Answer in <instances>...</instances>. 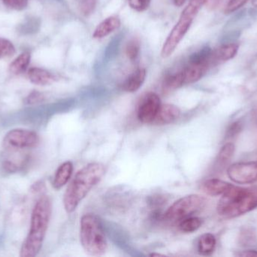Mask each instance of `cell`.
Listing matches in <instances>:
<instances>
[{"mask_svg":"<svg viewBox=\"0 0 257 257\" xmlns=\"http://www.w3.org/2000/svg\"><path fill=\"white\" fill-rule=\"evenodd\" d=\"M52 213V203L48 196H42L36 202L30 220V231L21 246L20 256H37L43 245Z\"/></svg>","mask_w":257,"mask_h":257,"instance_id":"1","label":"cell"},{"mask_svg":"<svg viewBox=\"0 0 257 257\" xmlns=\"http://www.w3.org/2000/svg\"><path fill=\"white\" fill-rule=\"evenodd\" d=\"M105 174V166L99 162L90 163L78 170L63 196L65 211L68 214L73 213L90 190L102 181Z\"/></svg>","mask_w":257,"mask_h":257,"instance_id":"2","label":"cell"},{"mask_svg":"<svg viewBox=\"0 0 257 257\" xmlns=\"http://www.w3.org/2000/svg\"><path fill=\"white\" fill-rule=\"evenodd\" d=\"M257 208V187L231 185L222 195L217 206V214L225 219H232Z\"/></svg>","mask_w":257,"mask_h":257,"instance_id":"3","label":"cell"},{"mask_svg":"<svg viewBox=\"0 0 257 257\" xmlns=\"http://www.w3.org/2000/svg\"><path fill=\"white\" fill-rule=\"evenodd\" d=\"M80 241L84 251L90 256L105 254L108 249L103 228L94 214H85L80 223Z\"/></svg>","mask_w":257,"mask_h":257,"instance_id":"4","label":"cell"},{"mask_svg":"<svg viewBox=\"0 0 257 257\" xmlns=\"http://www.w3.org/2000/svg\"><path fill=\"white\" fill-rule=\"evenodd\" d=\"M206 198L200 195L184 196L174 202L165 213L164 217L169 221H181L202 211L206 206Z\"/></svg>","mask_w":257,"mask_h":257,"instance_id":"5","label":"cell"},{"mask_svg":"<svg viewBox=\"0 0 257 257\" xmlns=\"http://www.w3.org/2000/svg\"><path fill=\"white\" fill-rule=\"evenodd\" d=\"M40 139L35 131L16 128L9 131L3 140L6 147L9 149H33L39 146Z\"/></svg>","mask_w":257,"mask_h":257,"instance_id":"6","label":"cell"},{"mask_svg":"<svg viewBox=\"0 0 257 257\" xmlns=\"http://www.w3.org/2000/svg\"><path fill=\"white\" fill-rule=\"evenodd\" d=\"M193 20L181 15L179 21L171 30L162 48L161 56L163 58L170 57L176 49L186 33L190 30Z\"/></svg>","mask_w":257,"mask_h":257,"instance_id":"7","label":"cell"},{"mask_svg":"<svg viewBox=\"0 0 257 257\" xmlns=\"http://www.w3.org/2000/svg\"><path fill=\"white\" fill-rule=\"evenodd\" d=\"M227 176L237 184L245 185L257 181V161L237 162L227 168Z\"/></svg>","mask_w":257,"mask_h":257,"instance_id":"8","label":"cell"},{"mask_svg":"<svg viewBox=\"0 0 257 257\" xmlns=\"http://www.w3.org/2000/svg\"><path fill=\"white\" fill-rule=\"evenodd\" d=\"M161 106L160 97L155 93H148L141 101L138 108L137 116L142 123L154 122Z\"/></svg>","mask_w":257,"mask_h":257,"instance_id":"9","label":"cell"},{"mask_svg":"<svg viewBox=\"0 0 257 257\" xmlns=\"http://www.w3.org/2000/svg\"><path fill=\"white\" fill-rule=\"evenodd\" d=\"M211 66L210 62L204 63H190L181 70L184 84H188L196 82L204 76Z\"/></svg>","mask_w":257,"mask_h":257,"instance_id":"10","label":"cell"},{"mask_svg":"<svg viewBox=\"0 0 257 257\" xmlns=\"http://www.w3.org/2000/svg\"><path fill=\"white\" fill-rule=\"evenodd\" d=\"M238 48H239V45L238 44L231 42V43L223 44L215 50H212L211 64L214 66L222 62L231 60L236 55Z\"/></svg>","mask_w":257,"mask_h":257,"instance_id":"11","label":"cell"},{"mask_svg":"<svg viewBox=\"0 0 257 257\" xmlns=\"http://www.w3.org/2000/svg\"><path fill=\"white\" fill-rule=\"evenodd\" d=\"M180 116L181 110L176 106L170 104H161L154 122L160 125H169L178 120Z\"/></svg>","mask_w":257,"mask_h":257,"instance_id":"12","label":"cell"},{"mask_svg":"<svg viewBox=\"0 0 257 257\" xmlns=\"http://www.w3.org/2000/svg\"><path fill=\"white\" fill-rule=\"evenodd\" d=\"M28 78L33 84L45 86L53 84L57 81V77L46 69L33 67L28 71Z\"/></svg>","mask_w":257,"mask_h":257,"instance_id":"13","label":"cell"},{"mask_svg":"<svg viewBox=\"0 0 257 257\" xmlns=\"http://www.w3.org/2000/svg\"><path fill=\"white\" fill-rule=\"evenodd\" d=\"M232 185L222 180L212 178L203 182L201 189L204 193L210 196H221Z\"/></svg>","mask_w":257,"mask_h":257,"instance_id":"14","label":"cell"},{"mask_svg":"<svg viewBox=\"0 0 257 257\" xmlns=\"http://www.w3.org/2000/svg\"><path fill=\"white\" fill-rule=\"evenodd\" d=\"M120 18L116 16H111L106 18L103 21L100 23L96 27V30L93 34V37L94 39H102L105 36H108L114 30H117L120 27Z\"/></svg>","mask_w":257,"mask_h":257,"instance_id":"15","label":"cell"},{"mask_svg":"<svg viewBox=\"0 0 257 257\" xmlns=\"http://www.w3.org/2000/svg\"><path fill=\"white\" fill-rule=\"evenodd\" d=\"M235 149V145L232 143H225L222 146L215 160L214 168H215L216 172H220L221 170L223 172L227 167L233 157Z\"/></svg>","mask_w":257,"mask_h":257,"instance_id":"16","label":"cell"},{"mask_svg":"<svg viewBox=\"0 0 257 257\" xmlns=\"http://www.w3.org/2000/svg\"><path fill=\"white\" fill-rule=\"evenodd\" d=\"M146 75V70L143 68L136 69L125 80L122 85V89L124 92L128 93H134L137 92L145 82Z\"/></svg>","mask_w":257,"mask_h":257,"instance_id":"17","label":"cell"},{"mask_svg":"<svg viewBox=\"0 0 257 257\" xmlns=\"http://www.w3.org/2000/svg\"><path fill=\"white\" fill-rule=\"evenodd\" d=\"M73 173V164L68 161L63 163L56 172L53 186L56 190H60L64 187L72 177Z\"/></svg>","mask_w":257,"mask_h":257,"instance_id":"18","label":"cell"},{"mask_svg":"<svg viewBox=\"0 0 257 257\" xmlns=\"http://www.w3.org/2000/svg\"><path fill=\"white\" fill-rule=\"evenodd\" d=\"M215 236L211 233H205L198 240L197 250L202 256H210L214 253L216 248Z\"/></svg>","mask_w":257,"mask_h":257,"instance_id":"19","label":"cell"},{"mask_svg":"<svg viewBox=\"0 0 257 257\" xmlns=\"http://www.w3.org/2000/svg\"><path fill=\"white\" fill-rule=\"evenodd\" d=\"M31 55L28 51L21 53L18 57L15 59L9 66V71L15 75L23 73L30 64Z\"/></svg>","mask_w":257,"mask_h":257,"instance_id":"20","label":"cell"},{"mask_svg":"<svg viewBox=\"0 0 257 257\" xmlns=\"http://www.w3.org/2000/svg\"><path fill=\"white\" fill-rule=\"evenodd\" d=\"M202 219L197 217H190L181 220L179 224V229L186 233L196 232L202 226Z\"/></svg>","mask_w":257,"mask_h":257,"instance_id":"21","label":"cell"},{"mask_svg":"<svg viewBox=\"0 0 257 257\" xmlns=\"http://www.w3.org/2000/svg\"><path fill=\"white\" fill-rule=\"evenodd\" d=\"M256 232L253 228L244 227L240 231L238 241L243 247H249L256 242Z\"/></svg>","mask_w":257,"mask_h":257,"instance_id":"22","label":"cell"},{"mask_svg":"<svg viewBox=\"0 0 257 257\" xmlns=\"http://www.w3.org/2000/svg\"><path fill=\"white\" fill-rule=\"evenodd\" d=\"M183 85H184V84L181 71L167 75L163 81V87L166 90H175Z\"/></svg>","mask_w":257,"mask_h":257,"instance_id":"23","label":"cell"},{"mask_svg":"<svg viewBox=\"0 0 257 257\" xmlns=\"http://www.w3.org/2000/svg\"><path fill=\"white\" fill-rule=\"evenodd\" d=\"M208 1V0H190L188 5L184 9L181 15L192 20L194 19L200 9L203 7L204 5L206 4Z\"/></svg>","mask_w":257,"mask_h":257,"instance_id":"24","label":"cell"},{"mask_svg":"<svg viewBox=\"0 0 257 257\" xmlns=\"http://www.w3.org/2000/svg\"><path fill=\"white\" fill-rule=\"evenodd\" d=\"M122 35L115 36L107 46L105 51V58L106 60H112L118 54L120 42L122 41Z\"/></svg>","mask_w":257,"mask_h":257,"instance_id":"25","label":"cell"},{"mask_svg":"<svg viewBox=\"0 0 257 257\" xmlns=\"http://www.w3.org/2000/svg\"><path fill=\"white\" fill-rule=\"evenodd\" d=\"M141 51L140 41L137 38H133L128 41L126 47V54L131 61L134 62L139 57Z\"/></svg>","mask_w":257,"mask_h":257,"instance_id":"26","label":"cell"},{"mask_svg":"<svg viewBox=\"0 0 257 257\" xmlns=\"http://www.w3.org/2000/svg\"><path fill=\"white\" fill-rule=\"evenodd\" d=\"M98 0H79L78 9L81 15L88 17L94 12Z\"/></svg>","mask_w":257,"mask_h":257,"instance_id":"27","label":"cell"},{"mask_svg":"<svg viewBox=\"0 0 257 257\" xmlns=\"http://www.w3.org/2000/svg\"><path fill=\"white\" fill-rule=\"evenodd\" d=\"M15 54V47L12 42L0 38V58L12 57Z\"/></svg>","mask_w":257,"mask_h":257,"instance_id":"28","label":"cell"},{"mask_svg":"<svg viewBox=\"0 0 257 257\" xmlns=\"http://www.w3.org/2000/svg\"><path fill=\"white\" fill-rule=\"evenodd\" d=\"M249 0H229L225 7V13L230 14L239 10Z\"/></svg>","mask_w":257,"mask_h":257,"instance_id":"29","label":"cell"},{"mask_svg":"<svg viewBox=\"0 0 257 257\" xmlns=\"http://www.w3.org/2000/svg\"><path fill=\"white\" fill-rule=\"evenodd\" d=\"M151 0H127L128 6L136 12H145L149 8Z\"/></svg>","mask_w":257,"mask_h":257,"instance_id":"30","label":"cell"},{"mask_svg":"<svg viewBox=\"0 0 257 257\" xmlns=\"http://www.w3.org/2000/svg\"><path fill=\"white\" fill-rule=\"evenodd\" d=\"M3 3L14 10L21 11L27 8L28 0H3Z\"/></svg>","mask_w":257,"mask_h":257,"instance_id":"31","label":"cell"},{"mask_svg":"<svg viewBox=\"0 0 257 257\" xmlns=\"http://www.w3.org/2000/svg\"><path fill=\"white\" fill-rule=\"evenodd\" d=\"M243 123L241 121L238 120L231 124L230 126L226 131V138H232L236 136L242 129Z\"/></svg>","mask_w":257,"mask_h":257,"instance_id":"32","label":"cell"},{"mask_svg":"<svg viewBox=\"0 0 257 257\" xmlns=\"http://www.w3.org/2000/svg\"><path fill=\"white\" fill-rule=\"evenodd\" d=\"M236 256L243 257H253L257 256V250H245L238 252Z\"/></svg>","mask_w":257,"mask_h":257,"instance_id":"33","label":"cell"},{"mask_svg":"<svg viewBox=\"0 0 257 257\" xmlns=\"http://www.w3.org/2000/svg\"><path fill=\"white\" fill-rule=\"evenodd\" d=\"M43 98L42 94L39 93V92H34V93L31 94L30 97H29V102L33 103L38 102V101H41Z\"/></svg>","mask_w":257,"mask_h":257,"instance_id":"34","label":"cell"},{"mask_svg":"<svg viewBox=\"0 0 257 257\" xmlns=\"http://www.w3.org/2000/svg\"><path fill=\"white\" fill-rule=\"evenodd\" d=\"M187 1V0H174V3H175V6H178V7H181V6H182Z\"/></svg>","mask_w":257,"mask_h":257,"instance_id":"35","label":"cell"},{"mask_svg":"<svg viewBox=\"0 0 257 257\" xmlns=\"http://www.w3.org/2000/svg\"><path fill=\"white\" fill-rule=\"evenodd\" d=\"M151 256H163V255L160 254V253H152V254H151Z\"/></svg>","mask_w":257,"mask_h":257,"instance_id":"36","label":"cell"}]
</instances>
